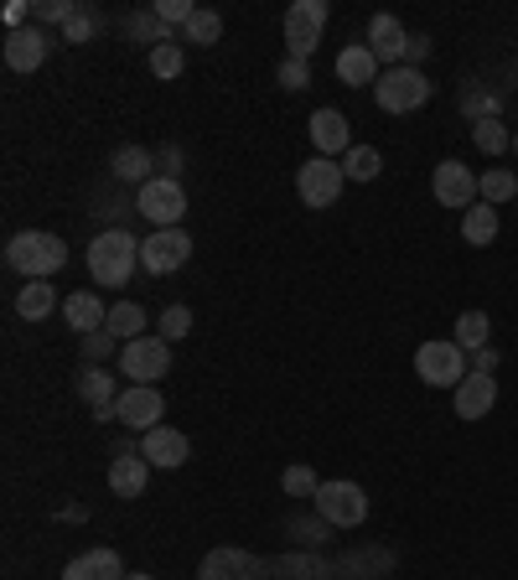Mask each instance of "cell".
<instances>
[{
    "instance_id": "obj_41",
    "label": "cell",
    "mask_w": 518,
    "mask_h": 580,
    "mask_svg": "<svg viewBox=\"0 0 518 580\" xmlns=\"http://www.w3.org/2000/svg\"><path fill=\"white\" fill-rule=\"evenodd\" d=\"M26 16H31V5H26V0H11V5H5V26H11V31H22Z\"/></svg>"
},
{
    "instance_id": "obj_24",
    "label": "cell",
    "mask_w": 518,
    "mask_h": 580,
    "mask_svg": "<svg viewBox=\"0 0 518 580\" xmlns=\"http://www.w3.org/2000/svg\"><path fill=\"white\" fill-rule=\"evenodd\" d=\"M52 311H57V291H52L48 280H26L22 291H16V317L42 322V317H52Z\"/></svg>"
},
{
    "instance_id": "obj_28",
    "label": "cell",
    "mask_w": 518,
    "mask_h": 580,
    "mask_svg": "<svg viewBox=\"0 0 518 580\" xmlns=\"http://www.w3.org/2000/svg\"><path fill=\"white\" fill-rule=\"evenodd\" d=\"M104 332H115V337H125V343H135V337L145 332V306L115 301V306H109V322H104Z\"/></svg>"
},
{
    "instance_id": "obj_44",
    "label": "cell",
    "mask_w": 518,
    "mask_h": 580,
    "mask_svg": "<svg viewBox=\"0 0 518 580\" xmlns=\"http://www.w3.org/2000/svg\"><path fill=\"white\" fill-rule=\"evenodd\" d=\"M125 580H156V576H125Z\"/></svg>"
},
{
    "instance_id": "obj_3",
    "label": "cell",
    "mask_w": 518,
    "mask_h": 580,
    "mask_svg": "<svg viewBox=\"0 0 518 580\" xmlns=\"http://www.w3.org/2000/svg\"><path fill=\"white\" fill-rule=\"evenodd\" d=\"M327 0H290L281 16V31H285V57H301L307 63L311 52L322 47V31H327Z\"/></svg>"
},
{
    "instance_id": "obj_14",
    "label": "cell",
    "mask_w": 518,
    "mask_h": 580,
    "mask_svg": "<svg viewBox=\"0 0 518 580\" xmlns=\"http://www.w3.org/2000/svg\"><path fill=\"white\" fill-rule=\"evenodd\" d=\"M259 576H264V565H259L249 550H234V544L212 550V555L197 565V580H259Z\"/></svg>"
},
{
    "instance_id": "obj_12",
    "label": "cell",
    "mask_w": 518,
    "mask_h": 580,
    "mask_svg": "<svg viewBox=\"0 0 518 580\" xmlns=\"http://www.w3.org/2000/svg\"><path fill=\"white\" fill-rule=\"evenodd\" d=\"M430 192H436V203H441V208H462V212L482 197V192H477V177H471L462 162L436 166V171H430Z\"/></svg>"
},
{
    "instance_id": "obj_45",
    "label": "cell",
    "mask_w": 518,
    "mask_h": 580,
    "mask_svg": "<svg viewBox=\"0 0 518 580\" xmlns=\"http://www.w3.org/2000/svg\"><path fill=\"white\" fill-rule=\"evenodd\" d=\"M514 145H518V136H514Z\"/></svg>"
},
{
    "instance_id": "obj_36",
    "label": "cell",
    "mask_w": 518,
    "mask_h": 580,
    "mask_svg": "<svg viewBox=\"0 0 518 580\" xmlns=\"http://www.w3.org/2000/svg\"><path fill=\"white\" fill-rule=\"evenodd\" d=\"M73 16H78L73 0H31V22H63L68 26Z\"/></svg>"
},
{
    "instance_id": "obj_4",
    "label": "cell",
    "mask_w": 518,
    "mask_h": 580,
    "mask_svg": "<svg viewBox=\"0 0 518 580\" xmlns=\"http://www.w3.org/2000/svg\"><path fill=\"white\" fill-rule=\"evenodd\" d=\"M374 99L384 115H410V109H420L425 99H430V78L420 68H389V73H378Z\"/></svg>"
},
{
    "instance_id": "obj_40",
    "label": "cell",
    "mask_w": 518,
    "mask_h": 580,
    "mask_svg": "<svg viewBox=\"0 0 518 580\" xmlns=\"http://www.w3.org/2000/svg\"><path fill=\"white\" fill-rule=\"evenodd\" d=\"M115 348V332H89V337H83V352H89V358H99V352H109Z\"/></svg>"
},
{
    "instance_id": "obj_5",
    "label": "cell",
    "mask_w": 518,
    "mask_h": 580,
    "mask_svg": "<svg viewBox=\"0 0 518 580\" xmlns=\"http://www.w3.org/2000/svg\"><path fill=\"white\" fill-rule=\"evenodd\" d=\"M135 212L151 218V229H182V212H187V192L177 177H151L135 197Z\"/></svg>"
},
{
    "instance_id": "obj_37",
    "label": "cell",
    "mask_w": 518,
    "mask_h": 580,
    "mask_svg": "<svg viewBox=\"0 0 518 580\" xmlns=\"http://www.w3.org/2000/svg\"><path fill=\"white\" fill-rule=\"evenodd\" d=\"M187 332H192V311H187V306H166V311H161V337H166V343H182Z\"/></svg>"
},
{
    "instance_id": "obj_32",
    "label": "cell",
    "mask_w": 518,
    "mask_h": 580,
    "mask_svg": "<svg viewBox=\"0 0 518 580\" xmlns=\"http://www.w3.org/2000/svg\"><path fill=\"white\" fill-rule=\"evenodd\" d=\"M471 145H477V151H488V156H503V151L514 145V136H508L497 119H477V125H471Z\"/></svg>"
},
{
    "instance_id": "obj_15",
    "label": "cell",
    "mask_w": 518,
    "mask_h": 580,
    "mask_svg": "<svg viewBox=\"0 0 518 580\" xmlns=\"http://www.w3.org/2000/svg\"><path fill=\"white\" fill-rule=\"evenodd\" d=\"M311 145H316V156H348L353 151V130H348V115L342 109H316L311 115Z\"/></svg>"
},
{
    "instance_id": "obj_10",
    "label": "cell",
    "mask_w": 518,
    "mask_h": 580,
    "mask_svg": "<svg viewBox=\"0 0 518 580\" xmlns=\"http://www.w3.org/2000/svg\"><path fill=\"white\" fill-rule=\"evenodd\" d=\"M192 259V233L187 229H151V239L141 244V265L151 275H177Z\"/></svg>"
},
{
    "instance_id": "obj_7",
    "label": "cell",
    "mask_w": 518,
    "mask_h": 580,
    "mask_svg": "<svg viewBox=\"0 0 518 580\" xmlns=\"http://www.w3.org/2000/svg\"><path fill=\"white\" fill-rule=\"evenodd\" d=\"M119 373H125L130 384H161L166 373H171V343H166V337H135V343H125Z\"/></svg>"
},
{
    "instance_id": "obj_25",
    "label": "cell",
    "mask_w": 518,
    "mask_h": 580,
    "mask_svg": "<svg viewBox=\"0 0 518 580\" xmlns=\"http://www.w3.org/2000/svg\"><path fill=\"white\" fill-rule=\"evenodd\" d=\"M115 177L119 182H151V171H156V156H151V151H145V145H119L115 151Z\"/></svg>"
},
{
    "instance_id": "obj_35",
    "label": "cell",
    "mask_w": 518,
    "mask_h": 580,
    "mask_svg": "<svg viewBox=\"0 0 518 580\" xmlns=\"http://www.w3.org/2000/svg\"><path fill=\"white\" fill-rule=\"evenodd\" d=\"M192 11H197L192 0H156V5H151V16H156L166 31H171V26H187V22H192Z\"/></svg>"
},
{
    "instance_id": "obj_33",
    "label": "cell",
    "mask_w": 518,
    "mask_h": 580,
    "mask_svg": "<svg viewBox=\"0 0 518 580\" xmlns=\"http://www.w3.org/2000/svg\"><path fill=\"white\" fill-rule=\"evenodd\" d=\"M182 68H187V52H182V42L151 47V73H156V78H177Z\"/></svg>"
},
{
    "instance_id": "obj_43",
    "label": "cell",
    "mask_w": 518,
    "mask_h": 580,
    "mask_svg": "<svg viewBox=\"0 0 518 580\" xmlns=\"http://www.w3.org/2000/svg\"><path fill=\"white\" fill-rule=\"evenodd\" d=\"M161 162H166V171H182V151H177V145H166Z\"/></svg>"
},
{
    "instance_id": "obj_34",
    "label": "cell",
    "mask_w": 518,
    "mask_h": 580,
    "mask_svg": "<svg viewBox=\"0 0 518 580\" xmlns=\"http://www.w3.org/2000/svg\"><path fill=\"white\" fill-rule=\"evenodd\" d=\"M281 488H285V498H316L322 482H316V472H311V466H285Z\"/></svg>"
},
{
    "instance_id": "obj_17",
    "label": "cell",
    "mask_w": 518,
    "mask_h": 580,
    "mask_svg": "<svg viewBox=\"0 0 518 580\" xmlns=\"http://www.w3.org/2000/svg\"><path fill=\"white\" fill-rule=\"evenodd\" d=\"M48 63V37L37 26H22V31H5V68L11 73H37Z\"/></svg>"
},
{
    "instance_id": "obj_9",
    "label": "cell",
    "mask_w": 518,
    "mask_h": 580,
    "mask_svg": "<svg viewBox=\"0 0 518 580\" xmlns=\"http://www.w3.org/2000/svg\"><path fill=\"white\" fill-rule=\"evenodd\" d=\"M342 182H348V177H342V166L327 162V156H311V162L296 171V192H301V203L316 208V212L332 208V203L342 197Z\"/></svg>"
},
{
    "instance_id": "obj_6",
    "label": "cell",
    "mask_w": 518,
    "mask_h": 580,
    "mask_svg": "<svg viewBox=\"0 0 518 580\" xmlns=\"http://www.w3.org/2000/svg\"><path fill=\"white\" fill-rule=\"evenodd\" d=\"M311 503H316V518L332 529H358L368 518V492L358 482H322V492Z\"/></svg>"
},
{
    "instance_id": "obj_26",
    "label": "cell",
    "mask_w": 518,
    "mask_h": 580,
    "mask_svg": "<svg viewBox=\"0 0 518 580\" xmlns=\"http://www.w3.org/2000/svg\"><path fill=\"white\" fill-rule=\"evenodd\" d=\"M488 332H493L488 311H462V317H456V337H451V343H456L462 352H482V348H488Z\"/></svg>"
},
{
    "instance_id": "obj_11",
    "label": "cell",
    "mask_w": 518,
    "mask_h": 580,
    "mask_svg": "<svg viewBox=\"0 0 518 580\" xmlns=\"http://www.w3.org/2000/svg\"><path fill=\"white\" fill-rule=\"evenodd\" d=\"M115 415L125 420L130 430H156L166 415V399L156 384H130V389L115 399Z\"/></svg>"
},
{
    "instance_id": "obj_18",
    "label": "cell",
    "mask_w": 518,
    "mask_h": 580,
    "mask_svg": "<svg viewBox=\"0 0 518 580\" xmlns=\"http://www.w3.org/2000/svg\"><path fill=\"white\" fill-rule=\"evenodd\" d=\"M187 436L182 430H171V425H156V430H145L141 436V456L151 466H161V472H171V466H182L187 462Z\"/></svg>"
},
{
    "instance_id": "obj_13",
    "label": "cell",
    "mask_w": 518,
    "mask_h": 580,
    "mask_svg": "<svg viewBox=\"0 0 518 580\" xmlns=\"http://www.w3.org/2000/svg\"><path fill=\"white\" fill-rule=\"evenodd\" d=\"M368 52H374L378 63H389V68H404V63H410V37H404L400 16L378 11L374 22H368Z\"/></svg>"
},
{
    "instance_id": "obj_30",
    "label": "cell",
    "mask_w": 518,
    "mask_h": 580,
    "mask_svg": "<svg viewBox=\"0 0 518 580\" xmlns=\"http://www.w3.org/2000/svg\"><path fill=\"white\" fill-rule=\"evenodd\" d=\"M378 171H384V156H378L374 145H353V151L342 156V177H348V182H374Z\"/></svg>"
},
{
    "instance_id": "obj_16",
    "label": "cell",
    "mask_w": 518,
    "mask_h": 580,
    "mask_svg": "<svg viewBox=\"0 0 518 580\" xmlns=\"http://www.w3.org/2000/svg\"><path fill=\"white\" fill-rule=\"evenodd\" d=\"M451 395H456L451 404H456V415H462V420H482L497 404V378H493V373H467Z\"/></svg>"
},
{
    "instance_id": "obj_1",
    "label": "cell",
    "mask_w": 518,
    "mask_h": 580,
    "mask_svg": "<svg viewBox=\"0 0 518 580\" xmlns=\"http://www.w3.org/2000/svg\"><path fill=\"white\" fill-rule=\"evenodd\" d=\"M135 265H141V239H130L125 229H104L89 244V275L104 291H119L125 280L135 275Z\"/></svg>"
},
{
    "instance_id": "obj_22",
    "label": "cell",
    "mask_w": 518,
    "mask_h": 580,
    "mask_svg": "<svg viewBox=\"0 0 518 580\" xmlns=\"http://www.w3.org/2000/svg\"><path fill=\"white\" fill-rule=\"evenodd\" d=\"M145 482H151V462H145L141 451L109 462V492H115V498H141Z\"/></svg>"
},
{
    "instance_id": "obj_29",
    "label": "cell",
    "mask_w": 518,
    "mask_h": 580,
    "mask_svg": "<svg viewBox=\"0 0 518 580\" xmlns=\"http://www.w3.org/2000/svg\"><path fill=\"white\" fill-rule=\"evenodd\" d=\"M477 192H482V203H508V197H514L518 192V177L514 171H508V166H488V171H482V177H477Z\"/></svg>"
},
{
    "instance_id": "obj_27",
    "label": "cell",
    "mask_w": 518,
    "mask_h": 580,
    "mask_svg": "<svg viewBox=\"0 0 518 580\" xmlns=\"http://www.w3.org/2000/svg\"><path fill=\"white\" fill-rule=\"evenodd\" d=\"M78 399H89V404H94V410H99V404H115V373H109V369H94V363H89V369H83V373H78Z\"/></svg>"
},
{
    "instance_id": "obj_23",
    "label": "cell",
    "mask_w": 518,
    "mask_h": 580,
    "mask_svg": "<svg viewBox=\"0 0 518 580\" xmlns=\"http://www.w3.org/2000/svg\"><path fill=\"white\" fill-rule=\"evenodd\" d=\"M497 229H503V223H497L493 203H471V208L462 212V239H467L471 249H488V244L497 239Z\"/></svg>"
},
{
    "instance_id": "obj_19",
    "label": "cell",
    "mask_w": 518,
    "mask_h": 580,
    "mask_svg": "<svg viewBox=\"0 0 518 580\" xmlns=\"http://www.w3.org/2000/svg\"><path fill=\"white\" fill-rule=\"evenodd\" d=\"M63 580H125V559L115 550H83L63 565Z\"/></svg>"
},
{
    "instance_id": "obj_42",
    "label": "cell",
    "mask_w": 518,
    "mask_h": 580,
    "mask_svg": "<svg viewBox=\"0 0 518 580\" xmlns=\"http://www.w3.org/2000/svg\"><path fill=\"white\" fill-rule=\"evenodd\" d=\"M493 369H497V348H482L471 358V373H493Z\"/></svg>"
},
{
    "instance_id": "obj_38",
    "label": "cell",
    "mask_w": 518,
    "mask_h": 580,
    "mask_svg": "<svg viewBox=\"0 0 518 580\" xmlns=\"http://www.w3.org/2000/svg\"><path fill=\"white\" fill-rule=\"evenodd\" d=\"M275 78H281V89L296 93V89H307L311 83V68L301 63V57H281V73H275Z\"/></svg>"
},
{
    "instance_id": "obj_8",
    "label": "cell",
    "mask_w": 518,
    "mask_h": 580,
    "mask_svg": "<svg viewBox=\"0 0 518 580\" xmlns=\"http://www.w3.org/2000/svg\"><path fill=\"white\" fill-rule=\"evenodd\" d=\"M415 373H420L430 389H456L471 369H467V352L456 348V343H420V352H415Z\"/></svg>"
},
{
    "instance_id": "obj_31",
    "label": "cell",
    "mask_w": 518,
    "mask_h": 580,
    "mask_svg": "<svg viewBox=\"0 0 518 580\" xmlns=\"http://www.w3.org/2000/svg\"><path fill=\"white\" fill-rule=\"evenodd\" d=\"M218 37H223V16H218V11H192V22L182 26V42L212 47Z\"/></svg>"
},
{
    "instance_id": "obj_21",
    "label": "cell",
    "mask_w": 518,
    "mask_h": 580,
    "mask_svg": "<svg viewBox=\"0 0 518 580\" xmlns=\"http://www.w3.org/2000/svg\"><path fill=\"white\" fill-rule=\"evenodd\" d=\"M63 322H68V332H83V337H89V332H99V326L109 322V306L99 301L94 291H78V296L63 301Z\"/></svg>"
},
{
    "instance_id": "obj_2",
    "label": "cell",
    "mask_w": 518,
    "mask_h": 580,
    "mask_svg": "<svg viewBox=\"0 0 518 580\" xmlns=\"http://www.w3.org/2000/svg\"><path fill=\"white\" fill-rule=\"evenodd\" d=\"M5 265L26 280H48L57 275L63 265H68V244L57 239V233H42V229H26L16 233L11 244H5Z\"/></svg>"
},
{
    "instance_id": "obj_20",
    "label": "cell",
    "mask_w": 518,
    "mask_h": 580,
    "mask_svg": "<svg viewBox=\"0 0 518 580\" xmlns=\"http://www.w3.org/2000/svg\"><path fill=\"white\" fill-rule=\"evenodd\" d=\"M337 78H342L348 89H363V83L374 89L378 83V57L368 52V42H353V47L337 52Z\"/></svg>"
},
{
    "instance_id": "obj_39",
    "label": "cell",
    "mask_w": 518,
    "mask_h": 580,
    "mask_svg": "<svg viewBox=\"0 0 518 580\" xmlns=\"http://www.w3.org/2000/svg\"><path fill=\"white\" fill-rule=\"evenodd\" d=\"M94 26H99V16H89V11H78L68 26H63V42H94Z\"/></svg>"
}]
</instances>
